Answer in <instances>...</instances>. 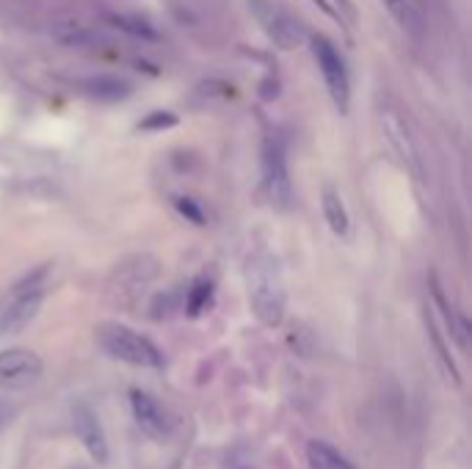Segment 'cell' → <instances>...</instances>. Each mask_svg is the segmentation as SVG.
Returning a JSON list of instances; mask_svg holds the SVG:
<instances>
[{
    "mask_svg": "<svg viewBox=\"0 0 472 469\" xmlns=\"http://www.w3.org/2000/svg\"><path fill=\"white\" fill-rule=\"evenodd\" d=\"M246 282H248V301H252L255 315L265 326H280L285 318V285L273 255L257 252L248 260Z\"/></svg>",
    "mask_w": 472,
    "mask_h": 469,
    "instance_id": "obj_1",
    "label": "cell"
},
{
    "mask_svg": "<svg viewBox=\"0 0 472 469\" xmlns=\"http://www.w3.org/2000/svg\"><path fill=\"white\" fill-rule=\"evenodd\" d=\"M50 282V265H39L37 271L25 273L12 290L0 298V337H12L31 323L47 295Z\"/></svg>",
    "mask_w": 472,
    "mask_h": 469,
    "instance_id": "obj_2",
    "label": "cell"
},
{
    "mask_svg": "<svg viewBox=\"0 0 472 469\" xmlns=\"http://www.w3.org/2000/svg\"><path fill=\"white\" fill-rule=\"evenodd\" d=\"M97 343L108 356H114V359H119V362L133 365V368L158 370L166 362L160 348L150 337L138 335V331H133L122 323H102L97 328Z\"/></svg>",
    "mask_w": 472,
    "mask_h": 469,
    "instance_id": "obj_3",
    "label": "cell"
},
{
    "mask_svg": "<svg viewBox=\"0 0 472 469\" xmlns=\"http://www.w3.org/2000/svg\"><path fill=\"white\" fill-rule=\"evenodd\" d=\"M263 188L265 197L276 210H290L293 205V182L288 166V147L280 133H271L263 142Z\"/></svg>",
    "mask_w": 472,
    "mask_h": 469,
    "instance_id": "obj_4",
    "label": "cell"
},
{
    "mask_svg": "<svg viewBox=\"0 0 472 469\" xmlns=\"http://www.w3.org/2000/svg\"><path fill=\"white\" fill-rule=\"evenodd\" d=\"M248 12L257 20V25L263 28V34L282 50H296L307 42V31H304V25L280 4H273V0H246Z\"/></svg>",
    "mask_w": 472,
    "mask_h": 469,
    "instance_id": "obj_5",
    "label": "cell"
},
{
    "mask_svg": "<svg viewBox=\"0 0 472 469\" xmlns=\"http://www.w3.org/2000/svg\"><path fill=\"white\" fill-rule=\"evenodd\" d=\"M310 44H313V55H315V64L323 75V83L329 89V97L335 100L340 114H348L351 108V80H348V69H346V61L343 55L338 53V47L331 44L326 36H310Z\"/></svg>",
    "mask_w": 472,
    "mask_h": 469,
    "instance_id": "obj_6",
    "label": "cell"
},
{
    "mask_svg": "<svg viewBox=\"0 0 472 469\" xmlns=\"http://www.w3.org/2000/svg\"><path fill=\"white\" fill-rule=\"evenodd\" d=\"M45 362L42 356L28 348H6L0 351V390H28L42 378Z\"/></svg>",
    "mask_w": 472,
    "mask_h": 469,
    "instance_id": "obj_7",
    "label": "cell"
},
{
    "mask_svg": "<svg viewBox=\"0 0 472 469\" xmlns=\"http://www.w3.org/2000/svg\"><path fill=\"white\" fill-rule=\"evenodd\" d=\"M378 122H381L384 138H387V142H390V147L398 152V158L414 172V177L423 180L420 155H418V147H414V142H411V135H409V127H406L403 117L398 114V110H393V108H381Z\"/></svg>",
    "mask_w": 472,
    "mask_h": 469,
    "instance_id": "obj_8",
    "label": "cell"
},
{
    "mask_svg": "<svg viewBox=\"0 0 472 469\" xmlns=\"http://www.w3.org/2000/svg\"><path fill=\"white\" fill-rule=\"evenodd\" d=\"M130 406H133V417L135 423L142 425L144 433H150L152 439H166L172 431V423H169V414L163 411V406L147 395L144 390H133L130 392Z\"/></svg>",
    "mask_w": 472,
    "mask_h": 469,
    "instance_id": "obj_9",
    "label": "cell"
},
{
    "mask_svg": "<svg viewBox=\"0 0 472 469\" xmlns=\"http://www.w3.org/2000/svg\"><path fill=\"white\" fill-rule=\"evenodd\" d=\"M72 423H75V431L83 441V448H86L100 464H105L108 461V441H105V433H102L97 414L86 403H77L72 408Z\"/></svg>",
    "mask_w": 472,
    "mask_h": 469,
    "instance_id": "obj_10",
    "label": "cell"
},
{
    "mask_svg": "<svg viewBox=\"0 0 472 469\" xmlns=\"http://www.w3.org/2000/svg\"><path fill=\"white\" fill-rule=\"evenodd\" d=\"M80 89L97 102H122L133 94V86L117 75H92L80 80Z\"/></svg>",
    "mask_w": 472,
    "mask_h": 469,
    "instance_id": "obj_11",
    "label": "cell"
},
{
    "mask_svg": "<svg viewBox=\"0 0 472 469\" xmlns=\"http://www.w3.org/2000/svg\"><path fill=\"white\" fill-rule=\"evenodd\" d=\"M431 298H434V303H436V310L442 312V318H445V326H448V331H451V337L459 343V348H469V323H467V318L453 307V303L448 301V295H445V290L439 287V282L436 279H431Z\"/></svg>",
    "mask_w": 472,
    "mask_h": 469,
    "instance_id": "obj_12",
    "label": "cell"
},
{
    "mask_svg": "<svg viewBox=\"0 0 472 469\" xmlns=\"http://www.w3.org/2000/svg\"><path fill=\"white\" fill-rule=\"evenodd\" d=\"M321 202H323V215H326V224L329 230L346 238L348 235V227H351V221H348V210L343 205V197H340V190L335 185H326L323 193H321Z\"/></svg>",
    "mask_w": 472,
    "mask_h": 469,
    "instance_id": "obj_13",
    "label": "cell"
},
{
    "mask_svg": "<svg viewBox=\"0 0 472 469\" xmlns=\"http://www.w3.org/2000/svg\"><path fill=\"white\" fill-rule=\"evenodd\" d=\"M108 22L114 25V28H119L122 34L133 36V39H142V42H158L160 39L158 28L150 20H144V17H135V14H110Z\"/></svg>",
    "mask_w": 472,
    "mask_h": 469,
    "instance_id": "obj_14",
    "label": "cell"
},
{
    "mask_svg": "<svg viewBox=\"0 0 472 469\" xmlns=\"http://www.w3.org/2000/svg\"><path fill=\"white\" fill-rule=\"evenodd\" d=\"M307 461L313 469H354V464L326 441H310L307 445Z\"/></svg>",
    "mask_w": 472,
    "mask_h": 469,
    "instance_id": "obj_15",
    "label": "cell"
},
{
    "mask_svg": "<svg viewBox=\"0 0 472 469\" xmlns=\"http://www.w3.org/2000/svg\"><path fill=\"white\" fill-rule=\"evenodd\" d=\"M53 39L67 47H92L94 42H100V36L80 22H59L53 28Z\"/></svg>",
    "mask_w": 472,
    "mask_h": 469,
    "instance_id": "obj_16",
    "label": "cell"
},
{
    "mask_svg": "<svg viewBox=\"0 0 472 469\" xmlns=\"http://www.w3.org/2000/svg\"><path fill=\"white\" fill-rule=\"evenodd\" d=\"M210 298H213V282L208 279V276H199V279L185 290L183 307H185V312L191 318H199L205 312V307L210 303Z\"/></svg>",
    "mask_w": 472,
    "mask_h": 469,
    "instance_id": "obj_17",
    "label": "cell"
},
{
    "mask_svg": "<svg viewBox=\"0 0 472 469\" xmlns=\"http://www.w3.org/2000/svg\"><path fill=\"white\" fill-rule=\"evenodd\" d=\"M175 125H177V117L172 114V110H152V114H147L142 122H138V130L158 133V130H169Z\"/></svg>",
    "mask_w": 472,
    "mask_h": 469,
    "instance_id": "obj_18",
    "label": "cell"
},
{
    "mask_svg": "<svg viewBox=\"0 0 472 469\" xmlns=\"http://www.w3.org/2000/svg\"><path fill=\"white\" fill-rule=\"evenodd\" d=\"M180 307V293L177 290H169L155 298V307H152V315L155 318H163V315H172L175 310Z\"/></svg>",
    "mask_w": 472,
    "mask_h": 469,
    "instance_id": "obj_19",
    "label": "cell"
},
{
    "mask_svg": "<svg viewBox=\"0 0 472 469\" xmlns=\"http://www.w3.org/2000/svg\"><path fill=\"white\" fill-rule=\"evenodd\" d=\"M175 205H177V210H180L188 221H193V224H197V227L205 224V213H202V207H199L197 202H193V199H188V197H177Z\"/></svg>",
    "mask_w": 472,
    "mask_h": 469,
    "instance_id": "obj_20",
    "label": "cell"
},
{
    "mask_svg": "<svg viewBox=\"0 0 472 469\" xmlns=\"http://www.w3.org/2000/svg\"><path fill=\"white\" fill-rule=\"evenodd\" d=\"M14 417H17V403H12L9 398H0V431H4Z\"/></svg>",
    "mask_w": 472,
    "mask_h": 469,
    "instance_id": "obj_21",
    "label": "cell"
}]
</instances>
